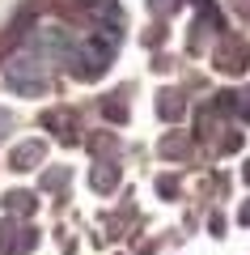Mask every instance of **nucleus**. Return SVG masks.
<instances>
[{
	"label": "nucleus",
	"instance_id": "1",
	"mask_svg": "<svg viewBox=\"0 0 250 255\" xmlns=\"http://www.w3.org/2000/svg\"><path fill=\"white\" fill-rule=\"evenodd\" d=\"M4 85L21 98H38V94L51 90V73H47L43 55H13L4 64Z\"/></svg>",
	"mask_w": 250,
	"mask_h": 255
},
{
	"label": "nucleus",
	"instance_id": "2",
	"mask_svg": "<svg viewBox=\"0 0 250 255\" xmlns=\"http://www.w3.org/2000/svg\"><path fill=\"white\" fill-rule=\"evenodd\" d=\"M43 157H47V145H43V140H26V145L13 149V170H34Z\"/></svg>",
	"mask_w": 250,
	"mask_h": 255
},
{
	"label": "nucleus",
	"instance_id": "3",
	"mask_svg": "<svg viewBox=\"0 0 250 255\" xmlns=\"http://www.w3.org/2000/svg\"><path fill=\"white\" fill-rule=\"evenodd\" d=\"M30 247H34V230H26V234H13V226H4V221H0V255L30 251Z\"/></svg>",
	"mask_w": 250,
	"mask_h": 255
},
{
	"label": "nucleus",
	"instance_id": "4",
	"mask_svg": "<svg viewBox=\"0 0 250 255\" xmlns=\"http://www.w3.org/2000/svg\"><path fill=\"white\" fill-rule=\"evenodd\" d=\"M89 183L98 191H110L119 183V166H93V174H89Z\"/></svg>",
	"mask_w": 250,
	"mask_h": 255
},
{
	"label": "nucleus",
	"instance_id": "5",
	"mask_svg": "<svg viewBox=\"0 0 250 255\" xmlns=\"http://www.w3.org/2000/svg\"><path fill=\"white\" fill-rule=\"evenodd\" d=\"M157 107H161V115H166V119H178L182 115V98H170V94H166Z\"/></svg>",
	"mask_w": 250,
	"mask_h": 255
},
{
	"label": "nucleus",
	"instance_id": "6",
	"mask_svg": "<svg viewBox=\"0 0 250 255\" xmlns=\"http://www.w3.org/2000/svg\"><path fill=\"white\" fill-rule=\"evenodd\" d=\"M9 204H13L17 213H26V209H30V196H26V191H13V200H9Z\"/></svg>",
	"mask_w": 250,
	"mask_h": 255
},
{
	"label": "nucleus",
	"instance_id": "7",
	"mask_svg": "<svg viewBox=\"0 0 250 255\" xmlns=\"http://www.w3.org/2000/svg\"><path fill=\"white\" fill-rule=\"evenodd\" d=\"M9 124H13V115H9V111H0V140H4V132H9Z\"/></svg>",
	"mask_w": 250,
	"mask_h": 255
},
{
	"label": "nucleus",
	"instance_id": "8",
	"mask_svg": "<svg viewBox=\"0 0 250 255\" xmlns=\"http://www.w3.org/2000/svg\"><path fill=\"white\" fill-rule=\"evenodd\" d=\"M238 221H242V226H250V200L242 204V213H238Z\"/></svg>",
	"mask_w": 250,
	"mask_h": 255
},
{
	"label": "nucleus",
	"instance_id": "9",
	"mask_svg": "<svg viewBox=\"0 0 250 255\" xmlns=\"http://www.w3.org/2000/svg\"><path fill=\"white\" fill-rule=\"evenodd\" d=\"M246 183H250V162H246Z\"/></svg>",
	"mask_w": 250,
	"mask_h": 255
}]
</instances>
